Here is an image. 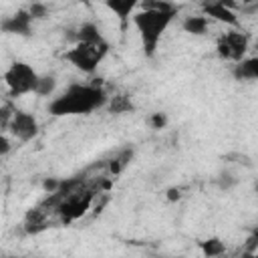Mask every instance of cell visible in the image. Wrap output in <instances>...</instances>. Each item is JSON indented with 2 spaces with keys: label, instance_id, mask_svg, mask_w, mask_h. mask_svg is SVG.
Wrapping results in <instances>:
<instances>
[{
  "label": "cell",
  "instance_id": "obj_5",
  "mask_svg": "<svg viewBox=\"0 0 258 258\" xmlns=\"http://www.w3.org/2000/svg\"><path fill=\"white\" fill-rule=\"evenodd\" d=\"M93 200H95V191L93 189H79V191H73L67 198H62L60 204L54 210L58 212L62 222H73V220L81 218L91 208Z\"/></svg>",
  "mask_w": 258,
  "mask_h": 258
},
{
  "label": "cell",
  "instance_id": "obj_6",
  "mask_svg": "<svg viewBox=\"0 0 258 258\" xmlns=\"http://www.w3.org/2000/svg\"><path fill=\"white\" fill-rule=\"evenodd\" d=\"M216 50H218V56L224 58V60H234V62H240L248 50V36L240 30H232V32H226L218 38V44H216Z\"/></svg>",
  "mask_w": 258,
  "mask_h": 258
},
{
  "label": "cell",
  "instance_id": "obj_16",
  "mask_svg": "<svg viewBox=\"0 0 258 258\" xmlns=\"http://www.w3.org/2000/svg\"><path fill=\"white\" fill-rule=\"evenodd\" d=\"M200 248L204 252V256H222L226 252V246L222 240L218 238H208L204 242H200Z\"/></svg>",
  "mask_w": 258,
  "mask_h": 258
},
{
  "label": "cell",
  "instance_id": "obj_21",
  "mask_svg": "<svg viewBox=\"0 0 258 258\" xmlns=\"http://www.w3.org/2000/svg\"><path fill=\"white\" fill-rule=\"evenodd\" d=\"M216 183H218L220 189H230V187L236 185V177L232 173H220L218 179H216Z\"/></svg>",
  "mask_w": 258,
  "mask_h": 258
},
{
  "label": "cell",
  "instance_id": "obj_10",
  "mask_svg": "<svg viewBox=\"0 0 258 258\" xmlns=\"http://www.w3.org/2000/svg\"><path fill=\"white\" fill-rule=\"evenodd\" d=\"M139 4H141V0H105V6H107L109 10H113V12L117 14V18L121 20V28H123V30H125V26H127L129 16L133 14V10H135Z\"/></svg>",
  "mask_w": 258,
  "mask_h": 258
},
{
  "label": "cell",
  "instance_id": "obj_7",
  "mask_svg": "<svg viewBox=\"0 0 258 258\" xmlns=\"http://www.w3.org/2000/svg\"><path fill=\"white\" fill-rule=\"evenodd\" d=\"M8 129H10V133H12L16 139H20V141H30V139H34L36 133H38V121H36V117H34L32 113H26V111L16 109V111H14V117H12L10 125H8Z\"/></svg>",
  "mask_w": 258,
  "mask_h": 258
},
{
  "label": "cell",
  "instance_id": "obj_26",
  "mask_svg": "<svg viewBox=\"0 0 258 258\" xmlns=\"http://www.w3.org/2000/svg\"><path fill=\"white\" fill-rule=\"evenodd\" d=\"M109 169H111V173H113V175H117V173H121V171H123V165H121V163H119V159L115 157V159H111V161H109Z\"/></svg>",
  "mask_w": 258,
  "mask_h": 258
},
{
  "label": "cell",
  "instance_id": "obj_12",
  "mask_svg": "<svg viewBox=\"0 0 258 258\" xmlns=\"http://www.w3.org/2000/svg\"><path fill=\"white\" fill-rule=\"evenodd\" d=\"M75 40L77 42H105V38H103V34H101V30H99V26L95 24V22H83L79 28H77V32H75Z\"/></svg>",
  "mask_w": 258,
  "mask_h": 258
},
{
  "label": "cell",
  "instance_id": "obj_29",
  "mask_svg": "<svg viewBox=\"0 0 258 258\" xmlns=\"http://www.w3.org/2000/svg\"><path fill=\"white\" fill-rule=\"evenodd\" d=\"M85 2H89V0H85Z\"/></svg>",
  "mask_w": 258,
  "mask_h": 258
},
{
  "label": "cell",
  "instance_id": "obj_17",
  "mask_svg": "<svg viewBox=\"0 0 258 258\" xmlns=\"http://www.w3.org/2000/svg\"><path fill=\"white\" fill-rule=\"evenodd\" d=\"M141 8L143 10H171L177 6L169 0H141Z\"/></svg>",
  "mask_w": 258,
  "mask_h": 258
},
{
  "label": "cell",
  "instance_id": "obj_27",
  "mask_svg": "<svg viewBox=\"0 0 258 258\" xmlns=\"http://www.w3.org/2000/svg\"><path fill=\"white\" fill-rule=\"evenodd\" d=\"M8 151H10V141H8L6 135H2L0 137V155H6Z\"/></svg>",
  "mask_w": 258,
  "mask_h": 258
},
{
  "label": "cell",
  "instance_id": "obj_13",
  "mask_svg": "<svg viewBox=\"0 0 258 258\" xmlns=\"http://www.w3.org/2000/svg\"><path fill=\"white\" fill-rule=\"evenodd\" d=\"M107 109H109V113H113V115H125V113H133V111H135V105H133V101H131L129 95L119 93V95L109 97Z\"/></svg>",
  "mask_w": 258,
  "mask_h": 258
},
{
  "label": "cell",
  "instance_id": "obj_11",
  "mask_svg": "<svg viewBox=\"0 0 258 258\" xmlns=\"http://www.w3.org/2000/svg\"><path fill=\"white\" fill-rule=\"evenodd\" d=\"M234 77L238 81H256L258 79V54L250 56V58H242L240 62H236Z\"/></svg>",
  "mask_w": 258,
  "mask_h": 258
},
{
  "label": "cell",
  "instance_id": "obj_28",
  "mask_svg": "<svg viewBox=\"0 0 258 258\" xmlns=\"http://www.w3.org/2000/svg\"><path fill=\"white\" fill-rule=\"evenodd\" d=\"M220 2H222L224 6H228V8H232V10H236V6H238L236 0H220Z\"/></svg>",
  "mask_w": 258,
  "mask_h": 258
},
{
  "label": "cell",
  "instance_id": "obj_4",
  "mask_svg": "<svg viewBox=\"0 0 258 258\" xmlns=\"http://www.w3.org/2000/svg\"><path fill=\"white\" fill-rule=\"evenodd\" d=\"M38 73L22 62V60H16L10 64V69L4 73V81L10 89V95L12 97H20V95H26V93H34L36 91V85H38Z\"/></svg>",
  "mask_w": 258,
  "mask_h": 258
},
{
  "label": "cell",
  "instance_id": "obj_24",
  "mask_svg": "<svg viewBox=\"0 0 258 258\" xmlns=\"http://www.w3.org/2000/svg\"><path fill=\"white\" fill-rule=\"evenodd\" d=\"M131 157H133V149H131V147L123 149V151H121V153L117 155V159H119V163H121L123 167H125V165H127V163L131 161Z\"/></svg>",
  "mask_w": 258,
  "mask_h": 258
},
{
  "label": "cell",
  "instance_id": "obj_1",
  "mask_svg": "<svg viewBox=\"0 0 258 258\" xmlns=\"http://www.w3.org/2000/svg\"><path fill=\"white\" fill-rule=\"evenodd\" d=\"M109 101L101 83H73L67 87L64 93L54 97L48 103V113L54 117L67 115H89Z\"/></svg>",
  "mask_w": 258,
  "mask_h": 258
},
{
  "label": "cell",
  "instance_id": "obj_9",
  "mask_svg": "<svg viewBox=\"0 0 258 258\" xmlns=\"http://www.w3.org/2000/svg\"><path fill=\"white\" fill-rule=\"evenodd\" d=\"M200 4H202V10H204V14L206 16H210V18H214V20H218V22H222V24H228V26H234V28H238V16H236V10H232V8H228V6H224L220 0H200Z\"/></svg>",
  "mask_w": 258,
  "mask_h": 258
},
{
  "label": "cell",
  "instance_id": "obj_3",
  "mask_svg": "<svg viewBox=\"0 0 258 258\" xmlns=\"http://www.w3.org/2000/svg\"><path fill=\"white\" fill-rule=\"evenodd\" d=\"M109 44L105 42H77L71 50L64 52V60H69L73 67H77L83 73H95L99 62L107 56Z\"/></svg>",
  "mask_w": 258,
  "mask_h": 258
},
{
  "label": "cell",
  "instance_id": "obj_22",
  "mask_svg": "<svg viewBox=\"0 0 258 258\" xmlns=\"http://www.w3.org/2000/svg\"><path fill=\"white\" fill-rule=\"evenodd\" d=\"M256 248H258V230H254V232L248 236V240H246V244H244V254H254Z\"/></svg>",
  "mask_w": 258,
  "mask_h": 258
},
{
  "label": "cell",
  "instance_id": "obj_23",
  "mask_svg": "<svg viewBox=\"0 0 258 258\" xmlns=\"http://www.w3.org/2000/svg\"><path fill=\"white\" fill-rule=\"evenodd\" d=\"M42 187H44V191L54 194V191H58V187H60V179H56V177H46V179L42 181Z\"/></svg>",
  "mask_w": 258,
  "mask_h": 258
},
{
  "label": "cell",
  "instance_id": "obj_19",
  "mask_svg": "<svg viewBox=\"0 0 258 258\" xmlns=\"http://www.w3.org/2000/svg\"><path fill=\"white\" fill-rule=\"evenodd\" d=\"M28 12L32 14L34 20H42V18L48 16V8H46L42 2H32V4L28 6Z\"/></svg>",
  "mask_w": 258,
  "mask_h": 258
},
{
  "label": "cell",
  "instance_id": "obj_20",
  "mask_svg": "<svg viewBox=\"0 0 258 258\" xmlns=\"http://www.w3.org/2000/svg\"><path fill=\"white\" fill-rule=\"evenodd\" d=\"M149 125H151L155 131L165 129V125H167V115H165V113H161V111L151 113V117H149Z\"/></svg>",
  "mask_w": 258,
  "mask_h": 258
},
{
  "label": "cell",
  "instance_id": "obj_25",
  "mask_svg": "<svg viewBox=\"0 0 258 258\" xmlns=\"http://www.w3.org/2000/svg\"><path fill=\"white\" fill-rule=\"evenodd\" d=\"M165 198H167L169 202H177V200L181 198V191H179L177 187H169V189L165 191Z\"/></svg>",
  "mask_w": 258,
  "mask_h": 258
},
{
  "label": "cell",
  "instance_id": "obj_14",
  "mask_svg": "<svg viewBox=\"0 0 258 258\" xmlns=\"http://www.w3.org/2000/svg\"><path fill=\"white\" fill-rule=\"evenodd\" d=\"M181 28L187 32V34H194V36H204L208 32V16H187L183 22H181Z\"/></svg>",
  "mask_w": 258,
  "mask_h": 258
},
{
  "label": "cell",
  "instance_id": "obj_8",
  "mask_svg": "<svg viewBox=\"0 0 258 258\" xmlns=\"http://www.w3.org/2000/svg\"><path fill=\"white\" fill-rule=\"evenodd\" d=\"M32 14L28 10H18L12 16H6L2 20V30L6 34H18V36H30L32 34Z\"/></svg>",
  "mask_w": 258,
  "mask_h": 258
},
{
  "label": "cell",
  "instance_id": "obj_18",
  "mask_svg": "<svg viewBox=\"0 0 258 258\" xmlns=\"http://www.w3.org/2000/svg\"><path fill=\"white\" fill-rule=\"evenodd\" d=\"M14 111H16V109H12V105H10V103H4V105H2V109H0V117H2L0 127H2V131H6V129H8V125H10L12 117H14Z\"/></svg>",
  "mask_w": 258,
  "mask_h": 258
},
{
  "label": "cell",
  "instance_id": "obj_15",
  "mask_svg": "<svg viewBox=\"0 0 258 258\" xmlns=\"http://www.w3.org/2000/svg\"><path fill=\"white\" fill-rule=\"evenodd\" d=\"M56 89V79L54 75H40L38 77V85H36V95L38 97H50Z\"/></svg>",
  "mask_w": 258,
  "mask_h": 258
},
{
  "label": "cell",
  "instance_id": "obj_2",
  "mask_svg": "<svg viewBox=\"0 0 258 258\" xmlns=\"http://www.w3.org/2000/svg\"><path fill=\"white\" fill-rule=\"evenodd\" d=\"M177 8L171 10H141L137 14H133V24L141 36V44H143V52L145 56H153L157 50V42L161 38V34L167 30V26L171 24V20L175 18Z\"/></svg>",
  "mask_w": 258,
  "mask_h": 258
}]
</instances>
